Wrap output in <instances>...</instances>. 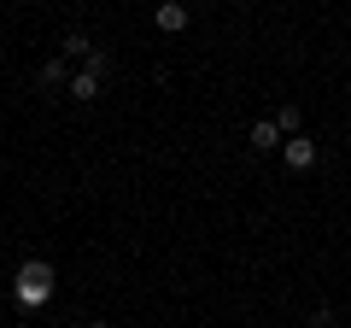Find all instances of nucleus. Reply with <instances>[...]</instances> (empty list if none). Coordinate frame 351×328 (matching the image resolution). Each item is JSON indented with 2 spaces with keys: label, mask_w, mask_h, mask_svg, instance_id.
<instances>
[{
  "label": "nucleus",
  "mask_w": 351,
  "mask_h": 328,
  "mask_svg": "<svg viewBox=\"0 0 351 328\" xmlns=\"http://www.w3.org/2000/svg\"><path fill=\"white\" fill-rule=\"evenodd\" d=\"M53 264L47 258H24V264H18V276H12V288H18V305H24V311H36V305H47L53 299Z\"/></svg>",
  "instance_id": "f257e3e1"
},
{
  "label": "nucleus",
  "mask_w": 351,
  "mask_h": 328,
  "mask_svg": "<svg viewBox=\"0 0 351 328\" xmlns=\"http://www.w3.org/2000/svg\"><path fill=\"white\" fill-rule=\"evenodd\" d=\"M246 147H252V152H276V147H281V129H276V117H263V124H252Z\"/></svg>",
  "instance_id": "39448f33"
},
{
  "label": "nucleus",
  "mask_w": 351,
  "mask_h": 328,
  "mask_svg": "<svg viewBox=\"0 0 351 328\" xmlns=\"http://www.w3.org/2000/svg\"><path fill=\"white\" fill-rule=\"evenodd\" d=\"M106 65H112V59H106V53L100 47H94V53H88V59H82V71H76L71 76V89H64V94H71V100H100V82H106Z\"/></svg>",
  "instance_id": "f03ea898"
},
{
  "label": "nucleus",
  "mask_w": 351,
  "mask_h": 328,
  "mask_svg": "<svg viewBox=\"0 0 351 328\" xmlns=\"http://www.w3.org/2000/svg\"><path fill=\"white\" fill-rule=\"evenodd\" d=\"M152 24H158L164 36H182V30H188V6H182V0H158V12H152Z\"/></svg>",
  "instance_id": "20e7f679"
},
{
  "label": "nucleus",
  "mask_w": 351,
  "mask_h": 328,
  "mask_svg": "<svg viewBox=\"0 0 351 328\" xmlns=\"http://www.w3.org/2000/svg\"><path fill=\"white\" fill-rule=\"evenodd\" d=\"M59 53H64V59H88V53H94V41L76 30V36H64V47H59Z\"/></svg>",
  "instance_id": "0eeeda50"
},
{
  "label": "nucleus",
  "mask_w": 351,
  "mask_h": 328,
  "mask_svg": "<svg viewBox=\"0 0 351 328\" xmlns=\"http://www.w3.org/2000/svg\"><path fill=\"white\" fill-rule=\"evenodd\" d=\"M41 82H59V89H71V71H64V53H59V59H47V65H41Z\"/></svg>",
  "instance_id": "423d86ee"
},
{
  "label": "nucleus",
  "mask_w": 351,
  "mask_h": 328,
  "mask_svg": "<svg viewBox=\"0 0 351 328\" xmlns=\"http://www.w3.org/2000/svg\"><path fill=\"white\" fill-rule=\"evenodd\" d=\"M88 328H106V323H88Z\"/></svg>",
  "instance_id": "1a4fd4ad"
},
{
  "label": "nucleus",
  "mask_w": 351,
  "mask_h": 328,
  "mask_svg": "<svg viewBox=\"0 0 351 328\" xmlns=\"http://www.w3.org/2000/svg\"><path fill=\"white\" fill-rule=\"evenodd\" d=\"M281 159H287V170H316V141L311 135H287L281 141Z\"/></svg>",
  "instance_id": "7ed1b4c3"
},
{
  "label": "nucleus",
  "mask_w": 351,
  "mask_h": 328,
  "mask_svg": "<svg viewBox=\"0 0 351 328\" xmlns=\"http://www.w3.org/2000/svg\"><path fill=\"white\" fill-rule=\"evenodd\" d=\"M276 129H281V135H299V106H281V112H276Z\"/></svg>",
  "instance_id": "6e6552de"
}]
</instances>
